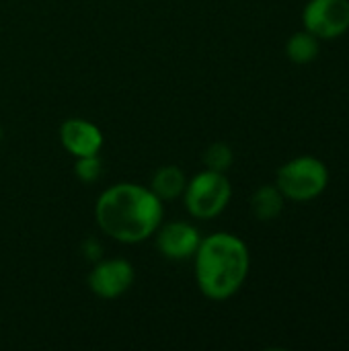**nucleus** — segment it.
<instances>
[{
    "label": "nucleus",
    "mask_w": 349,
    "mask_h": 351,
    "mask_svg": "<svg viewBox=\"0 0 349 351\" xmlns=\"http://www.w3.org/2000/svg\"><path fill=\"white\" fill-rule=\"evenodd\" d=\"M165 218V202L140 183H115L95 204L101 232L121 245H138L154 237Z\"/></svg>",
    "instance_id": "obj_1"
},
{
    "label": "nucleus",
    "mask_w": 349,
    "mask_h": 351,
    "mask_svg": "<svg viewBox=\"0 0 349 351\" xmlns=\"http://www.w3.org/2000/svg\"><path fill=\"white\" fill-rule=\"evenodd\" d=\"M251 269L247 243L232 232L202 237L193 255V271L200 292L212 302H224L239 294Z\"/></svg>",
    "instance_id": "obj_2"
},
{
    "label": "nucleus",
    "mask_w": 349,
    "mask_h": 351,
    "mask_svg": "<svg viewBox=\"0 0 349 351\" xmlns=\"http://www.w3.org/2000/svg\"><path fill=\"white\" fill-rule=\"evenodd\" d=\"M276 185L286 202L309 204L321 197L329 187V169L321 158L313 154H300L286 160L278 169Z\"/></svg>",
    "instance_id": "obj_3"
},
{
    "label": "nucleus",
    "mask_w": 349,
    "mask_h": 351,
    "mask_svg": "<svg viewBox=\"0 0 349 351\" xmlns=\"http://www.w3.org/2000/svg\"><path fill=\"white\" fill-rule=\"evenodd\" d=\"M181 197L191 218L214 220L228 208L232 199V185L226 173L206 169L187 181Z\"/></svg>",
    "instance_id": "obj_4"
},
{
    "label": "nucleus",
    "mask_w": 349,
    "mask_h": 351,
    "mask_svg": "<svg viewBox=\"0 0 349 351\" xmlns=\"http://www.w3.org/2000/svg\"><path fill=\"white\" fill-rule=\"evenodd\" d=\"M302 27L321 41H333L349 31V0H309L302 8Z\"/></svg>",
    "instance_id": "obj_5"
},
{
    "label": "nucleus",
    "mask_w": 349,
    "mask_h": 351,
    "mask_svg": "<svg viewBox=\"0 0 349 351\" xmlns=\"http://www.w3.org/2000/svg\"><path fill=\"white\" fill-rule=\"evenodd\" d=\"M134 265L123 257H101L93 263V269L88 271V288L97 298L103 300H115L123 296L134 286Z\"/></svg>",
    "instance_id": "obj_6"
},
{
    "label": "nucleus",
    "mask_w": 349,
    "mask_h": 351,
    "mask_svg": "<svg viewBox=\"0 0 349 351\" xmlns=\"http://www.w3.org/2000/svg\"><path fill=\"white\" fill-rule=\"evenodd\" d=\"M202 243L200 230L183 220H173V222H163L158 230L154 232V245L156 251L169 259V261H187L193 259L197 247Z\"/></svg>",
    "instance_id": "obj_7"
},
{
    "label": "nucleus",
    "mask_w": 349,
    "mask_h": 351,
    "mask_svg": "<svg viewBox=\"0 0 349 351\" xmlns=\"http://www.w3.org/2000/svg\"><path fill=\"white\" fill-rule=\"evenodd\" d=\"M60 142L68 154H72L74 158H82L97 156L103 148L105 138L97 123L82 117H70L60 125Z\"/></svg>",
    "instance_id": "obj_8"
},
{
    "label": "nucleus",
    "mask_w": 349,
    "mask_h": 351,
    "mask_svg": "<svg viewBox=\"0 0 349 351\" xmlns=\"http://www.w3.org/2000/svg\"><path fill=\"white\" fill-rule=\"evenodd\" d=\"M286 208V197L276 183H267L255 189L251 195V212L259 222H274L282 216Z\"/></svg>",
    "instance_id": "obj_9"
},
{
    "label": "nucleus",
    "mask_w": 349,
    "mask_h": 351,
    "mask_svg": "<svg viewBox=\"0 0 349 351\" xmlns=\"http://www.w3.org/2000/svg\"><path fill=\"white\" fill-rule=\"evenodd\" d=\"M185 187H187V177L177 165L158 167L150 181V189L160 202H171L181 197Z\"/></svg>",
    "instance_id": "obj_10"
},
{
    "label": "nucleus",
    "mask_w": 349,
    "mask_h": 351,
    "mask_svg": "<svg viewBox=\"0 0 349 351\" xmlns=\"http://www.w3.org/2000/svg\"><path fill=\"white\" fill-rule=\"evenodd\" d=\"M321 53V39L315 37L311 31L302 29L290 35V39L286 41V56L290 62L304 66L311 64L319 58Z\"/></svg>",
    "instance_id": "obj_11"
},
{
    "label": "nucleus",
    "mask_w": 349,
    "mask_h": 351,
    "mask_svg": "<svg viewBox=\"0 0 349 351\" xmlns=\"http://www.w3.org/2000/svg\"><path fill=\"white\" fill-rule=\"evenodd\" d=\"M234 162V152L228 144L224 142H214L206 148L204 152V165L206 169L210 171H216V173H226Z\"/></svg>",
    "instance_id": "obj_12"
},
{
    "label": "nucleus",
    "mask_w": 349,
    "mask_h": 351,
    "mask_svg": "<svg viewBox=\"0 0 349 351\" xmlns=\"http://www.w3.org/2000/svg\"><path fill=\"white\" fill-rule=\"evenodd\" d=\"M101 173H103V162H101L99 154L82 156V158H76V162H74V175L80 183L91 185V183L99 181Z\"/></svg>",
    "instance_id": "obj_13"
},
{
    "label": "nucleus",
    "mask_w": 349,
    "mask_h": 351,
    "mask_svg": "<svg viewBox=\"0 0 349 351\" xmlns=\"http://www.w3.org/2000/svg\"><path fill=\"white\" fill-rule=\"evenodd\" d=\"M82 255L95 263V261H99L103 257V245L97 239H86L82 243Z\"/></svg>",
    "instance_id": "obj_14"
},
{
    "label": "nucleus",
    "mask_w": 349,
    "mask_h": 351,
    "mask_svg": "<svg viewBox=\"0 0 349 351\" xmlns=\"http://www.w3.org/2000/svg\"><path fill=\"white\" fill-rule=\"evenodd\" d=\"M2 136H4V132H2V128H0V142H2Z\"/></svg>",
    "instance_id": "obj_15"
}]
</instances>
